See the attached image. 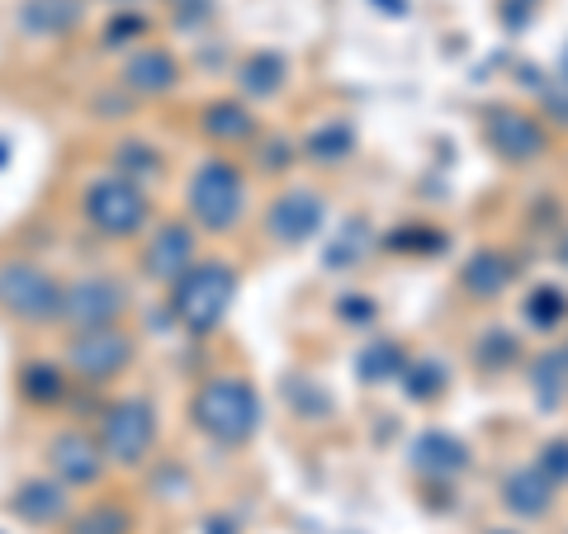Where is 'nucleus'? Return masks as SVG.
<instances>
[{
  "mask_svg": "<svg viewBox=\"0 0 568 534\" xmlns=\"http://www.w3.org/2000/svg\"><path fill=\"white\" fill-rule=\"evenodd\" d=\"M407 369V350L398 341H369L361 355H355V379L379 388V383H398Z\"/></svg>",
  "mask_w": 568,
  "mask_h": 534,
  "instance_id": "nucleus-21",
  "label": "nucleus"
},
{
  "mask_svg": "<svg viewBox=\"0 0 568 534\" xmlns=\"http://www.w3.org/2000/svg\"><path fill=\"white\" fill-rule=\"evenodd\" d=\"M190 417L209 440L246 444L261 431V393L246 379H237V373H219V379L194 388Z\"/></svg>",
  "mask_w": 568,
  "mask_h": 534,
  "instance_id": "nucleus-1",
  "label": "nucleus"
},
{
  "mask_svg": "<svg viewBox=\"0 0 568 534\" xmlns=\"http://www.w3.org/2000/svg\"><path fill=\"white\" fill-rule=\"evenodd\" d=\"M0 312L24 327L58 322L62 312V284L33 260H6L0 265Z\"/></svg>",
  "mask_w": 568,
  "mask_h": 534,
  "instance_id": "nucleus-5",
  "label": "nucleus"
},
{
  "mask_svg": "<svg viewBox=\"0 0 568 534\" xmlns=\"http://www.w3.org/2000/svg\"><path fill=\"white\" fill-rule=\"evenodd\" d=\"M403 393L413 398V402H436L440 393H446V364H436V360H417V364H407L403 369Z\"/></svg>",
  "mask_w": 568,
  "mask_h": 534,
  "instance_id": "nucleus-28",
  "label": "nucleus"
},
{
  "mask_svg": "<svg viewBox=\"0 0 568 534\" xmlns=\"http://www.w3.org/2000/svg\"><path fill=\"white\" fill-rule=\"evenodd\" d=\"M133 355H138V346L129 331L91 327V331H77V341L67 346V364L77 369L85 383H110L133 364Z\"/></svg>",
  "mask_w": 568,
  "mask_h": 534,
  "instance_id": "nucleus-8",
  "label": "nucleus"
},
{
  "mask_svg": "<svg viewBox=\"0 0 568 534\" xmlns=\"http://www.w3.org/2000/svg\"><path fill=\"white\" fill-rule=\"evenodd\" d=\"M129 530H133V511L119 502H95L91 511L67 521V534H129Z\"/></svg>",
  "mask_w": 568,
  "mask_h": 534,
  "instance_id": "nucleus-23",
  "label": "nucleus"
},
{
  "mask_svg": "<svg viewBox=\"0 0 568 534\" xmlns=\"http://www.w3.org/2000/svg\"><path fill=\"white\" fill-rule=\"evenodd\" d=\"M265 152H271V156H261V166H265V171H280V166H290V162H294V147H290V142H271Z\"/></svg>",
  "mask_w": 568,
  "mask_h": 534,
  "instance_id": "nucleus-36",
  "label": "nucleus"
},
{
  "mask_svg": "<svg viewBox=\"0 0 568 534\" xmlns=\"http://www.w3.org/2000/svg\"><path fill=\"white\" fill-rule=\"evenodd\" d=\"M142 33H148V20L133 14V10H123V14H114V20L104 24V48H123V43L142 39Z\"/></svg>",
  "mask_w": 568,
  "mask_h": 534,
  "instance_id": "nucleus-33",
  "label": "nucleus"
},
{
  "mask_svg": "<svg viewBox=\"0 0 568 534\" xmlns=\"http://www.w3.org/2000/svg\"><path fill=\"white\" fill-rule=\"evenodd\" d=\"M517 360H521V341L511 331H503V327H493V331H484L474 341V364L488 369V373H503V369H511Z\"/></svg>",
  "mask_w": 568,
  "mask_h": 534,
  "instance_id": "nucleus-24",
  "label": "nucleus"
},
{
  "mask_svg": "<svg viewBox=\"0 0 568 534\" xmlns=\"http://www.w3.org/2000/svg\"><path fill=\"white\" fill-rule=\"evenodd\" d=\"M530 388L540 407H564L568 398V350H545L530 360Z\"/></svg>",
  "mask_w": 568,
  "mask_h": 534,
  "instance_id": "nucleus-22",
  "label": "nucleus"
},
{
  "mask_svg": "<svg viewBox=\"0 0 568 534\" xmlns=\"http://www.w3.org/2000/svg\"><path fill=\"white\" fill-rule=\"evenodd\" d=\"M237 81H242L246 100H275L284 91V81H290V62H284L280 52H252V58L242 62Z\"/></svg>",
  "mask_w": 568,
  "mask_h": 534,
  "instance_id": "nucleus-20",
  "label": "nucleus"
},
{
  "mask_svg": "<svg viewBox=\"0 0 568 534\" xmlns=\"http://www.w3.org/2000/svg\"><path fill=\"white\" fill-rule=\"evenodd\" d=\"M20 393H24L29 402H39V407H52V402H62L67 379H62L58 364L33 360V364H24V373H20Z\"/></svg>",
  "mask_w": 568,
  "mask_h": 534,
  "instance_id": "nucleus-26",
  "label": "nucleus"
},
{
  "mask_svg": "<svg viewBox=\"0 0 568 534\" xmlns=\"http://www.w3.org/2000/svg\"><path fill=\"white\" fill-rule=\"evenodd\" d=\"M237 298V275L227 260H194L190 270L171 284V317L190 336H213L223 327L227 308Z\"/></svg>",
  "mask_w": 568,
  "mask_h": 534,
  "instance_id": "nucleus-2",
  "label": "nucleus"
},
{
  "mask_svg": "<svg viewBox=\"0 0 568 534\" xmlns=\"http://www.w3.org/2000/svg\"><path fill=\"white\" fill-rule=\"evenodd\" d=\"M152 444H156V412H152V402L123 398V402H114L110 412H104V421H100V450H104L110 464L138 469L142 459L152 454Z\"/></svg>",
  "mask_w": 568,
  "mask_h": 534,
  "instance_id": "nucleus-6",
  "label": "nucleus"
},
{
  "mask_svg": "<svg viewBox=\"0 0 568 534\" xmlns=\"http://www.w3.org/2000/svg\"><path fill=\"white\" fill-rule=\"evenodd\" d=\"M200 129L209 142H252L256 137V114L242 100H213L204 104Z\"/></svg>",
  "mask_w": 568,
  "mask_h": 534,
  "instance_id": "nucleus-18",
  "label": "nucleus"
},
{
  "mask_svg": "<svg viewBox=\"0 0 568 534\" xmlns=\"http://www.w3.org/2000/svg\"><path fill=\"white\" fill-rule=\"evenodd\" d=\"M568 317V294L555 289V284H540V289H530L526 298V322L536 331H555L559 322Z\"/></svg>",
  "mask_w": 568,
  "mask_h": 534,
  "instance_id": "nucleus-27",
  "label": "nucleus"
},
{
  "mask_svg": "<svg viewBox=\"0 0 568 534\" xmlns=\"http://www.w3.org/2000/svg\"><path fill=\"white\" fill-rule=\"evenodd\" d=\"M114 6H119V10H129V6H133V0H114Z\"/></svg>",
  "mask_w": 568,
  "mask_h": 534,
  "instance_id": "nucleus-42",
  "label": "nucleus"
},
{
  "mask_svg": "<svg viewBox=\"0 0 568 534\" xmlns=\"http://www.w3.org/2000/svg\"><path fill=\"white\" fill-rule=\"evenodd\" d=\"M536 469H540L555 487H559V483H568V440H545V444H540Z\"/></svg>",
  "mask_w": 568,
  "mask_h": 534,
  "instance_id": "nucleus-32",
  "label": "nucleus"
},
{
  "mask_svg": "<svg viewBox=\"0 0 568 534\" xmlns=\"http://www.w3.org/2000/svg\"><path fill=\"white\" fill-rule=\"evenodd\" d=\"M20 24L33 39H62L81 24V0H24Z\"/></svg>",
  "mask_w": 568,
  "mask_h": 534,
  "instance_id": "nucleus-19",
  "label": "nucleus"
},
{
  "mask_svg": "<svg viewBox=\"0 0 568 534\" xmlns=\"http://www.w3.org/2000/svg\"><path fill=\"white\" fill-rule=\"evenodd\" d=\"M517 275H521V265L511 260L507 251H474L469 256V265L459 270V284L474 294V298H497L507 289V284H517Z\"/></svg>",
  "mask_w": 568,
  "mask_h": 534,
  "instance_id": "nucleus-16",
  "label": "nucleus"
},
{
  "mask_svg": "<svg viewBox=\"0 0 568 534\" xmlns=\"http://www.w3.org/2000/svg\"><path fill=\"white\" fill-rule=\"evenodd\" d=\"M242 208H246V175L223 162V156H213L194 171L190 181V213L194 223L209 227V233H233L242 223Z\"/></svg>",
  "mask_w": 568,
  "mask_h": 534,
  "instance_id": "nucleus-4",
  "label": "nucleus"
},
{
  "mask_svg": "<svg viewBox=\"0 0 568 534\" xmlns=\"http://www.w3.org/2000/svg\"><path fill=\"white\" fill-rule=\"evenodd\" d=\"M265 227H271V237L280 246H304L327 227V199L308 185L284 189L271 204V213H265Z\"/></svg>",
  "mask_w": 568,
  "mask_h": 534,
  "instance_id": "nucleus-10",
  "label": "nucleus"
},
{
  "mask_svg": "<svg viewBox=\"0 0 568 534\" xmlns=\"http://www.w3.org/2000/svg\"><path fill=\"white\" fill-rule=\"evenodd\" d=\"M119 312H123V284H114L110 275H85V279L62 289V312L58 317L77 331L114 327Z\"/></svg>",
  "mask_w": 568,
  "mask_h": 534,
  "instance_id": "nucleus-9",
  "label": "nucleus"
},
{
  "mask_svg": "<svg viewBox=\"0 0 568 534\" xmlns=\"http://www.w3.org/2000/svg\"><path fill=\"white\" fill-rule=\"evenodd\" d=\"M162 171V156H156L148 142H123L119 147V175H129V181H148V175Z\"/></svg>",
  "mask_w": 568,
  "mask_h": 534,
  "instance_id": "nucleus-31",
  "label": "nucleus"
},
{
  "mask_svg": "<svg viewBox=\"0 0 568 534\" xmlns=\"http://www.w3.org/2000/svg\"><path fill=\"white\" fill-rule=\"evenodd\" d=\"M213 534H233V525H227V521H213Z\"/></svg>",
  "mask_w": 568,
  "mask_h": 534,
  "instance_id": "nucleus-41",
  "label": "nucleus"
},
{
  "mask_svg": "<svg viewBox=\"0 0 568 534\" xmlns=\"http://www.w3.org/2000/svg\"><path fill=\"white\" fill-rule=\"evenodd\" d=\"M559 81L568 85V48H564V62H559Z\"/></svg>",
  "mask_w": 568,
  "mask_h": 534,
  "instance_id": "nucleus-40",
  "label": "nucleus"
},
{
  "mask_svg": "<svg viewBox=\"0 0 568 534\" xmlns=\"http://www.w3.org/2000/svg\"><path fill=\"white\" fill-rule=\"evenodd\" d=\"M10 511L29 525H58L67 521V492L58 477H33V483H24L10 496Z\"/></svg>",
  "mask_w": 568,
  "mask_h": 534,
  "instance_id": "nucleus-17",
  "label": "nucleus"
},
{
  "mask_svg": "<svg viewBox=\"0 0 568 534\" xmlns=\"http://www.w3.org/2000/svg\"><path fill=\"white\" fill-rule=\"evenodd\" d=\"M388 246H394V251L436 256V251H446V233H436V227H426V223H407V227H398V233L388 237Z\"/></svg>",
  "mask_w": 568,
  "mask_h": 534,
  "instance_id": "nucleus-30",
  "label": "nucleus"
},
{
  "mask_svg": "<svg viewBox=\"0 0 568 534\" xmlns=\"http://www.w3.org/2000/svg\"><path fill=\"white\" fill-rule=\"evenodd\" d=\"M81 213L100 237L123 242V237H138L142 227H148L152 199L138 181H129V175H104V181H91V189H85Z\"/></svg>",
  "mask_w": 568,
  "mask_h": 534,
  "instance_id": "nucleus-3",
  "label": "nucleus"
},
{
  "mask_svg": "<svg viewBox=\"0 0 568 534\" xmlns=\"http://www.w3.org/2000/svg\"><path fill=\"white\" fill-rule=\"evenodd\" d=\"M384 14H407V0H375Z\"/></svg>",
  "mask_w": 568,
  "mask_h": 534,
  "instance_id": "nucleus-38",
  "label": "nucleus"
},
{
  "mask_svg": "<svg viewBox=\"0 0 568 534\" xmlns=\"http://www.w3.org/2000/svg\"><path fill=\"white\" fill-rule=\"evenodd\" d=\"M361 251H365V223L351 218L342 227V237L327 242V270H351V265L361 260Z\"/></svg>",
  "mask_w": 568,
  "mask_h": 534,
  "instance_id": "nucleus-29",
  "label": "nucleus"
},
{
  "mask_svg": "<svg viewBox=\"0 0 568 534\" xmlns=\"http://www.w3.org/2000/svg\"><path fill=\"white\" fill-rule=\"evenodd\" d=\"M336 312H342V322H355V327H369L379 317L375 298H365V294H346L342 302H336Z\"/></svg>",
  "mask_w": 568,
  "mask_h": 534,
  "instance_id": "nucleus-34",
  "label": "nucleus"
},
{
  "mask_svg": "<svg viewBox=\"0 0 568 534\" xmlns=\"http://www.w3.org/2000/svg\"><path fill=\"white\" fill-rule=\"evenodd\" d=\"M194 265V233L190 223H162L142 251V275L156 284H175Z\"/></svg>",
  "mask_w": 568,
  "mask_h": 534,
  "instance_id": "nucleus-12",
  "label": "nucleus"
},
{
  "mask_svg": "<svg viewBox=\"0 0 568 534\" xmlns=\"http://www.w3.org/2000/svg\"><path fill=\"white\" fill-rule=\"evenodd\" d=\"M503 506L511 515H521V521H540V515L555 506V483L530 464V469H517L503 477Z\"/></svg>",
  "mask_w": 568,
  "mask_h": 534,
  "instance_id": "nucleus-15",
  "label": "nucleus"
},
{
  "mask_svg": "<svg viewBox=\"0 0 568 534\" xmlns=\"http://www.w3.org/2000/svg\"><path fill=\"white\" fill-rule=\"evenodd\" d=\"M171 6H175V14H181V20H194V14L209 10V0H171Z\"/></svg>",
  "mask_w": 568,
  "mask_h": 534,
  "instance_id": "nucleus-37",
  "label": "nucleus"
},
{
  "mask_svg": "<svg viewBox=\"0 0 568 534\" xmlns=\"http://www.w3.org/2000/svg\"><path fill=\"white\" fill-rule=\"evenodd\" d=\"M304 152L313 156V162H327V166L346 162V156L355 152V129H351V123H342V119H332V123H323V129L304 142Z\"/></svg>",
  "mask_w": 568,
  "mask_h": 534,
  "instance_id": "nucleus-25",
  "label": "nucleus"
},
{
  "mask_svg": "<svg viewBox=\"0 0 568 534\" xmlns=\"http://www.w3.org/2000/svg\"><path fill=\"white\" fill-rule=\"evenodd\" d=\"M484 142H488V152H497L511 166H530L549 152L545 123L536 114H526V110H511V104H493V110H484Z\"/></svg>",
  "mask_w": 568,
  "mask_h": 534,
  "instance_id": "nucleus-7",
  "label": "nucleus"
},
{
  "mask_svg": "<svg viewBox=\"0 0 568 534\" xmlns=\"http://www.w3.org/2000/svg\"><path fill=\"white\" fill-rule=\"evenodd\" d=\"M407 464H413L422 477L432 483H450L469 469V444L450 435V431H422L413 444H407Z\"/></svg>",
  "mask_w": 568,
  "mask_h": 534,
  "instance_id": "nucleus-13",
  "label": "nucleus"
},
{
  "mask_svg": "<svg viewBox=\"0 0 568 534\" xmlns=\"http://www.w3.org/2000/svg\"><path fill=\"white\" fill-rule=\"evenodd\" d=\"M545 110L555 114V123H564V129H568V85L564 81L545 85Z\"/></svg>",
  "mask_w": 568,
  "mask_h": 534,
  "instance_id": "nucleus-35",
  "label": "nucleus"
},
{
  "mask_svg": "<svg viewBox=\"0 0 568 534\" xmlns=\"http://www.w3.org/2000/svg\"><path fill=\"white\" fill-rule=\"evenodd\" d=\"M48 469L62 487H91L104 473V450L85 431H58L48 444Z\"/></svg>",
  "mask_w": 568,
  "mask_h": 534,
  "instance_id": "nucleus-11",
  "label": "nucleus"
},
{
  "mask_svg": "<svg viewBox=\"0 0 568 534\" xmlns=\"http://www.w3.org/2000/svg\"><path fill=\"white\" fill-rule=\"evenodd\" d=\"M555 256H559V265H564V270H568V233L559 237V246H555Z\"/></svg>",
  "mask_w": 568,
  "mask_h": 534,
  "instance_id": "nucleus-39",
  "label": "nucleus"
},
{
  "mask_svg": "<svg viewBox=\"0 0 568 534\" xmlns=\"http://www.w3.org/2000/svg\"><path fill=\"white\" fill-rule=\"evenodd\" d=\"M488 534H517V530H488Z\"/></svg>",
  "mask_w": 568,
  "mask_h": 534,
  "instance_id": "nucleus-43",
  "label": "nucleus"
},
{
  "mask_svg": "<svg viewBox=\"0 0 568 534\" xmlns=\"http://www.w3.org/2000/svg\"><path fill=\"white\" fill-rule=\"evenodd\" d=\"M175 81H181V62L171 58L166 48H138L129 62H123V85H129L133 95H166L175 91Z\"/></svg>",
  "mask_w": 568,
  "mask_h": 534,
  "instance_id": "nucleus-14",
  "label": "nucleus"
}]
</instances>
